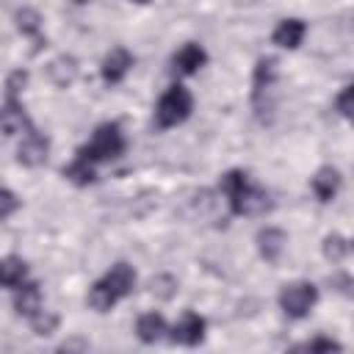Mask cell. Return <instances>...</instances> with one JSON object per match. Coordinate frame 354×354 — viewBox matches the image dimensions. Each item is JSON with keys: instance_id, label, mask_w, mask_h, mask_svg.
Returning a JSON list of instances; mask_svg holds the SVG:
<instances>
[{"instance_id": "1", "label": "cell", "mask_w": 354, "mask_h": 354, "mask_svg": "<svg viewBox=\"0 0 354 354\" xmlns=\"http://www.w3.org/2000/svg\"><path fill=\"white\" fill-rule=\"evenodd\" d=\"M218 185H221V191L227 194L230 210H232L235 216H260V213H266V210L271 207L268 194H266L260 185H254V183L249 180V174L241 171V169L227 171Z\"/></svg>"}, {"instance_id": "2", "label": "cell", "mask_w": 354, "mask_h": 354, "mask_svg": "<svg viewBox=\"0 0 354 354\" xmlns=\"http://www.w3.org/2000/svg\"><path fill=\"white\" fill-rule=\"evenodd\" d=\"M136 285V271L127 266V263H116L100 282L91 285L86 301L91 310L97 313H108L119 299H124Z\"/></svg>"}, {"instance_id": "3", "label": "cell", "mask_w": 354, "mask_h": 354, "mask_svg": "<svg viewBox=\"0 0 354 354\" xmlns=\"http://www.w3.org/2000/svg\"><path fill=\"white\" fill-rule=\"evenodd\" d=\"M191 111H194V97H191V91L185 88V86H171V88H166L163 94H160V100H158V105H155V122H158V127H177L180 122H185L188 116H191Z\"/></svg>"}, {"instance_id": "4", "label": "cell", "mask_w": 354, "mask_h": 354, "mask_svg": "<svg viewBox=\"0 0 354 354\" xmlns=\"http://www.w3.org/2000/svg\"><path fill=\"white\" fill-rule=\"evenodd\" d=\"M124 152V136L119 130V124L108 122V124H100L91 136V141L86 147H80L77 158L88 160V163H100V160H113Z\"/></svg>"}, {"instance_id": "5", "label": "cell", "mask_w": 354, "mask_h": 354, "mask_svg": "<svg viewBox=\"0 0 354 354\" xmlns=\"http://www.w3.org/2000/svg\"><path fill=\"white\" fill-rule=\"evenodd\" d=\"M318 301V288L313 282H290L279 290V307L288 318H304Z\"/></svg>"}, {"instance_id": "6", "label": "cell", "mask_w": 354, "mask_h": 354, "mask_svg": "<svg viewBox=\"0 0 354 354\" xmlns=\"http://www.w3.org/2000/svg\"><path fill=\"white\" fill-rule=\"evenodd\" d=\"M47 152H50V141H47L41 133L28 130L25 138L19 141V147H17V160H19L22 166L36 169V166H41V163L47 160Z\"/></svg>"}, {"instance_id": "7", "label": "cell", "mask_w": 354, "mask_h": 354, "mask_svg": "<svg viewBox=\"0 0 354 354\" xmlns=\"http://www.w3.org/2000/svg\"><path fill=\"white\" fill-rule=\"evenodd\" d=\"M202 337H205V318L185 310L171 329V340L180 346H196V343H202Z\"/></svg>"}, {"instance_id": "8", "label": "cell", "mask_w": 354, "mask_h": 354, "mask_svg": "<svg viewBox=\"0 0 354 354\" xmlns=\"http://www.w3.org/2000/svg\"><path fill=\"white\" fill-rule=\"evenodd\" d=\"M205 61H207V53H205L199 44L188 41V44H183V47L174 53L171 66H174V72H180V75H194V72H199V69L205 66Z\"/></svg>"}, {"instance_id": "9", "label": "cell", "mask_w": 354, "mask_h": 354, "mask_svg": "<svg viewBox=\"0 0 354 354\" xmlns=\"http://www.w3.org/2000/svg\"><path fill=\"white\" fill-rule=\"evenodd\" d=\"M130 66H133V55L124 47H113L102 61V80L113 86L130 72Z\"/></svg>"}, {"instance_id": "10", "label": "cell", "mask_w": 354, "mask_h": 354, "mask_svg": "<svg viewBox=\"0 0 354 354\" xmlns=\"http://www.w3.org/2000/svg\"><path fill=\"white\" fill-rule=\"evenodd\" d=\"M22 127H30V122H28V116H25V108L19 105L17 97H6V105L0 108V130H3L6 136H14V133H19Z\"/></svg>"}, {"instance_id": "11", "label": "cell", "mask_w": 354, "mask_h": 354, "mask_svg": "<svg viewBox=\"0 0 354 354\" xmlns=\"http://www.w3.org/2000/svg\"><path fill=\"white\" fill-rule=\"evenodd\" d=\"M285 243H288V238H285V232L277 230V227H266V230L257 232V249H260V254H263L268 263H277V260L282 257Z\"/></svg>"}, {"instance_id": "12", "label": "cell", "mask_w": 354, "mask_h": 354, "mask_svg": "<svg viewBox=\"0 0 354 354\" xmlns=\"http://www.w3.org/2000/svg\"><path fill=\"white\" fill-rule=\"evenodd\" d=\"M47 77H50L58 88L72 86L75 77H77V61H75L72 55H58V58H53V61L47 64Z\"/></svg>"}, {"instance_id": "13", "label": "cell", "mask_w": 354, "mask_h": 354, "mask_svg": "<svg viewBox=\"0 0 354 354\" xmlns=\"http://www.w3.org/2000/svg\"><path fill=\"white\" fill-rule=\"evenodd\" d=\"M313 191L321 202H329L335 199V194L340 191V171L335 166H321L313 177Z\"/></svg>"}, {"instance_id": "14", "label": "cell", "mask_w": 354, "mask_h": 354, "mask_svg": "<svg viewBox=\"0 0 354 354\" xmlns=\"http://www.w3.org/2000/svg\"><path fill=\"white\" fill-rule=\"evenodd\" d=\"M14 310L19 315H33L36 310H41V290L36 282H19L17 293H14Z\"/></svg>"}, {"instance_id": "15", "label": "cell", "mask_w": 354, "mask_h": 354, "mask_svg": "<svg viewBox=\"0 0 354 354\" xmlns=\"http://www.w3.org/2000/svg\"><path fill=\"white\" fill-rule=\"evenodd\" d=\"M304 30L307 28H304L301 19H282L277 25V30H274V44H279L285 50H296L301 44V39H304Z\"/></svg>"}, {"instance_id": "16", "label": "cell", "mask_w": 354, "mask_h": 354, "mask_svg": "<svg viewBox=\"0 0 354 354\" xmlns=\"http://www.w3.org/2000/svg\"><path fill=\"white\" fill-rule=\"evenodd\" d=\"M136 332H138L141 343H158L166 335V321H163L160 313H144L136 321Z\"/></svg>"}, {"instance_id": "17", "label": "cell", "mask_w": 354, "mask_h": 354, "mask_svg": "<svg viewBox=\"0 0 354 354\" xmlns=\"http://www.w3.org/2000/svg\"><path fill=\"white\" fill-rule=\"evenodd\" d=\"M28 277V266L22 257H6L0 260V285L6 288H17L19 282H25Z\"/></svg>"}, {"instance_id": "18", "label": "cell", "mask_w": 354, "mask_h": 354, "mask_svg": "<svg viewBox=\"0 0 354 354\" xmlns=\"http://www.w3.org/2000/svg\"><path fill=\"white\" fill-rule=\"evenodd\" d=\"M274 77H277V58H260L257 61V66H254V100L274 83Z\"/></svg>"}, {"instance_id": "19", "label": "cell", "mask_w": 354, "mask_h": 354, "mask_svg": "<svg viewBox=\"0 0 354 354\" xmlns=\"http://www.w3.org/2000/svg\"><path fill=\"white\" fill-rule=\"evenodd\" d=\"M64 177L69 180V183H75V185H88V183H94V163H88V160H83V158H75V163H69L66 169H64Z\"/></svg>"}, {"instance_id": "20", "label": "cell", "mask_w": 354, "mask_h": 354, "mask_svg": "<svg viewBox=\"0 0 354 354\" xmlns=\"http://www.w3.org/2000/svg\"><path fill=\"white\" fill-rule=\"evenodd\" d=\"M17 28H19L25 36H33L36 41H41V17H39L33 8L17 11Z\"/></svg>"}, {"instance_id": "21", "label": "cell", "mask_w": 354, "mask_h": 354, "mask_svg": "<svg viewBox=\"0 0 354 354\" xmlns=\"http://www.w3.org/2000/svg\"><path fill=\"white\" fill-rule=\"evenodd\" d=\"M346 254H348V241H346L343 235L332 232V235L324 238V257H326L329 263H343Z\"/></svg>"}, {"instance_id": "22", "label": "cell", "mask_w": 354, "mask_h": 354, "mask_svg": "<svg viewBox=\"0 0 354 354\" xmlns=\"http://www.w3.org/2000/svg\"><path fill=\"white\" fill-rule=\"evenodd\" d=\"M30 329L36 332V335H53L55 329H58V315L55 313H50V310H36L33 315H30Z\"/></svg>"}, {"instance_id": "23", "label": "cell", "mask_w": 354, "mask_h": 354, "mask_svg": "<svg viewBox=\"0 0 354 354\" xmlns=\"http://www.w3.org/2000/svg\"><path fill=\"white\" fill-rule=\"evenodd\" d=\"M149 290L158 296V299H171L177 293V279L171 274H158L149 279Z\"/></svg>"}, {"instance_id": "24", "label": "cell", "mask_w": 354, "mask_h": 354, "mask_svg": "<svg viewBox=\"0 0 354 354\" xmlns=\"http://www.w3.org/2000/svg\"><path fill=\"white\" fill-rule=\"evenodd\" d=\"M296 348H304V351H340L343 346L332 337H315V340H307L304 346H296Z\"/></svg>"}, {"instance_id": "25", "label": "cell", "mask_w": 354, "mask_h": 354, "mask_svg": "<svg viewBox=\"0 0 354 354\" xmlns=\"http://www.w3.org/2000/svg\"><path fill=\"white\" fill-rule=\"evenodd\" d=\"M17 207H19V199H17V196H14L8 188H0V218L11 216Z\"/></svg>"}, {"instance_id": "26", "label": "cell", "mask_w": 354, "mask_h": 354, "mask_svg": "<svg viewBox=\"0 0 354 354\" xmlns=\"http://www.w3.org/2000/svg\"><path fill=\"white\" fill-rule=\"evenodd\" d=\"M28 83V72H22V69H17L8 80H6V97H17L19 94V88Z\"/></svg>"}, {"instance_id": "27", "label": "cell", "mask_w": 354, "mask_h": 354, "mask_svg": "<svg viewBox=\"0 0 354 354\" xmlns=\"http://www.w3.org/2000/svg\"><path fill=\"white\" fill-rule=\"evenodd\" d=\"M335 105H337L340 116H351V86H346V88H343V91L337 94Z\"/></svg>"}, {"instance_id": "28", "label": "cell", "mask_w": 354, "mask_h": 354, "mask_svg": "<svg viewBox=\"0 0 354 354\" xmlns=\"http://www.w3.org/2000/svg\"><path fill=\"white\" fill-rule=\"evenodd\" d=\"M75 3H88V0H75Z\"/></svg>"}, {"instance_id": "29", "label": "cell", "mask_w": 354, "mask_h": 354, "mask_svg": "<svg viewBox=\"0 0 354 354\" xmlns=\"http://www.w3.org/2000/svg\"><path fill=\"white\" fill-rule=\"evenodd\" d=\"M136 3H147V0H136Z\"/></svg>"}]
</instances>
